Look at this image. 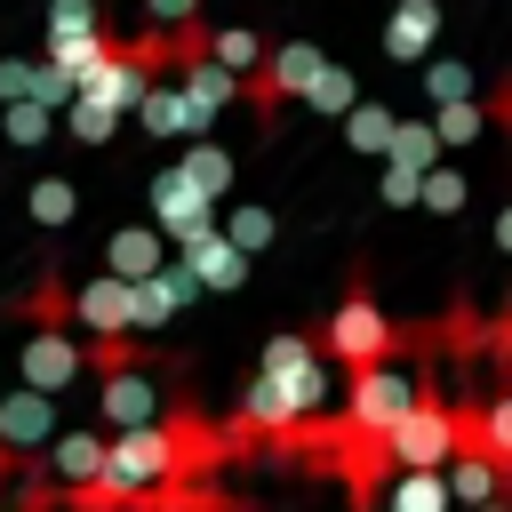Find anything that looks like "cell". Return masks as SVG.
I'll list each match as a JSON object with an SVG mask.
<instances>
[{"instance_id": "6da1fadb", "label": "cell", "mask_w": 512, "mask_h": 512, "mask_svg": "<svg viewBox=\"0 0 512 512\" xmlns=\"http://www.w3.org/2000/svg\"><path fill=\"white\" fill-rule=\"evenodd\" d=\"M312 344H320L328 360H344V368L360 376V368H376V360H392V352L408 344V328L376 312V296H368V280H352V288H344V304L328 312V328H320Z\"/></svg>"}, {"instance_id": "7a4b0ae2", "label": "cell", "mask_w": 512, "mask_h": 512, "mask_svg": "<svg viewBox=\"0 0 512 512\" xmlns=\"http://www.w3.org/2000/svg\"><path fill=\"white\" fill-rule=\"evenodd\" d=\"M456 440H464V408L448 400V392H416V408L384 432V456H392V472H440L448 456H456Z\"/></svg>"}, {"instance_id": "3957f363", "label": "cell", "mask_w": 512, "mask_h": 512, "mask_svg": "<svg viewBox=\"0 0 512 512\" xmlns=\"http://www.w3.org/2000/svg\"><path fill=\"white\" fill-rule=\"evenodd\" d=\"M328 56L312 48V40H280V48H264V64L240 80V96H248V112L256 120H280V104H296L304 88H312V72H320Z\"/></svg>"}, {"instance_id": "277c9868", "label": "cell", "mask_w": 512, "mask_h": 512, "mask_svg": "<svg viewBox=\"0 0 512 512\" xmlns=\"http://www.w3.org/2000/svg\"><path fill=\"white\" fill-rule=\"evenodd\" d=\"M416 392H424V376H408L400 360H376V368H360V376H352L344 424H352V432H376V440H384V432H392V424H400V416L416 408Z\"/></svg>"}, {"instance_id": "5b68a950", "label": "cell", "mask_w": 512, "mask_h": 512, "mask_svg": "<svg viewBox=\"0 0 512 512\" xmlns=\"http://www.w3.org/2000/svg\"><path fill=\"white\" fill-rule=\"evenodd\" d=\"M16 376H24V392H72L80 376H88V344L72 336V328H32V344L16 352Z\"/></svg>"}, {"instance_id": "8992f818", "label": "cell", "mask_w": 512, "mask_h": 512, "mask_svg": "<svg viewBox=\"0 0 512 512\" xmlns=\"http://www.w3.org/2000/svg\"><path fill=\"white\" fill-rule=\"evenodd\" d=\"M72 328H88V344L136 336V320H128V280H112V272L80 280V288H72Z\"/></svg>"}, {"instance_id": "52a82bcc", "label": "cell", "mask_w": 512, "mask_h": 512, "mask_svg": "<svg viewBox=\"0 0 512 512\" xmlns=\"http://www.w3.org/2000/svg\"><path fill=\"white\" fill-rule=\"evenodd\" d=\"M96 416H104V432L160 424V384L144 368H112V376H96Z\"/></svg>"}, {"instance_id": "ba28073f", "label": "cell", "mask_w": 512, "mask_h": 512, "mask_svg": "<svg viewBox=\"0 0 512 512\" xmlns=\"http://www.w3.org/2000/svg\"><path fill=\"white\" fill-rule=\"evenodd\" d=\"M192 296H200V288H192V272L168 256L152 280H136V288H128V320H136V328H168V320H176Z\"/></svg>"}, {"instance_id": "9c48e42d", "label": "cell", "mask_w": 512, "mask_h": 512, "mask_svg": "<svg viewBox=\"0 0 512 512\" xmlns=\"http://www.w3.org/2000/svg\"><path fill=\"white\" fill-rule=\"evenodd\" d=\"M440 480H448V504H472V512H488V504H512V472H496L480 448H456V456L440 464Z\"/></svg>"}, {"instance_id": "30bf717a", "label": "cell", "mask_w": 512, "mask_h": 512, "mask_svg": "<svg viewBox=\"0 0 512 512\" xmlns=\"http://www.w3.org/2000/svg\"><path fill=\"white\" fill-rule=\"evenodd\" d=\"M432 40H440V0H400L392 8V24H384V64H424L432 56Z\"/></svg>"}, {"instance_id": "8fae6325", "label": "cell", "mask_w": 512, "mask_h": 512, "mask_svg": "<svg viewBox=\"0 0 512 512\" xmlns=\"http://www.w3.org/2000/svg\"><path fill=\"white\" fill-rule=\"evenodd\" d=\"M168 256H176V248H168L152 224H120V232L104 240V272H112V280H128V288H136V280H152Z\"/></svg>"}, {"instance_id": "7c38bea8", "label": "cell", "mask_w": 512, "mask_h": 512, "mask_svg": "<svg viewBox=\"0 0 512 512\" xmlns=\"http://www.w3.org/2000/svg\"><path fill=\"white\" fill-rule=\"evenodd\" d=\"M176 264L192 272V288H216V296H232V288L248 280V256H240L224 232H200L192 248H176Z\"/></svg>"}, {"instance_id": "4fadbf2b", "label": "cell", "mask_w": 512, "mask_h": 512, "mask_svg": "<svg viewBox=\"0 0 512 512\" xmlns=\"http://www.w3.org/2000/svg\"><path fill=\"white\" fill-rule=\"evenodd\" d=\"M48 440H56L48 392H24V384H16V392L0 400V448H8V456H32V448H48Z\"/></svg>"}, {"instance_id": "5bb4252c", "label": "cell", "mask_w": 512, "mask_h": 512, "mask_svg": "<svg viewBox=\"0 0 512 512\" xmlns=\"http://www.w3.org/2000/svg\"><path fill=\"white\" fill-rule=\"evenodd\" d=\"M456 448H480L496 472H512V392H488L480 408H464V440Z\"/></svg>"}, {"instance_id": "9a60e30c", "label": "cell", "mask_w": 512, "mask_h": 512, "mask_svg": "<svg viewBox=\"0 0 512 512\" xmlns=\"http://www.w3.org/2000/svg\"><path fill=\"white\" fill-rule=\"evenodd\" d=\"M176 72H184V80H176V96L192 104V120H200V128H216V112H224V104L240 96V80H232L224 64H208V56H192V64H176Z\"/></svg>"}, {"instance_id": "2e32d148", "label": "cell", "mask_w": 512, "mask_h": 512, "mask_svg": "<svg viewBox=\"0 0 512 512\" xmlns=\"http://www.w3.org/2000/svg\"><path fill=\"white\" fill-rule=\"evenodd\" d=\"M176 176H184L192 192H208L216 208L232 200V152H224V144H208V136H192V144L176 152Z\"/></svg>"}, {"instance_id": "e0dca14e", "label": "cell", "mask_w": 512, "mask_h": 512, "mask_svg": "<svg viewBox=\"0 0 512 512\" xmlns=\"http://www.w3.org/2000/svg\"><path fill=\"white\" fill-rule=\"evenodd\" d=\"M48 464L64 472V488L104 480V432H56V440H48Z\"/></svg>"}, {"instance_id": "ac0fdd59", "label": "cell", "mask_w": 512, "mask_h": 512, "mask_svg": "<svg viewBox=\"0 0 512 512\" xmlns=\"http://www.w3.org/2000/svg\"><path fill=\"white\" fill-rule=\"evenodd\" d=\"M200 56H208V64H224V72H232V80H248V72H256V64H264V40H256V32H248V24H216V32H208V48H200Z\"/></svg>"}, {"instance_id": "d6986e66", "label": "cell", "mask_w": 512, "mask_h": 512, "mask_svg": "<svg viewBox=\"0 0 512 512\" xmlns=\"http://www.w3.org/2000/svg\"><path fill=\"white\" fill-rule=\"evenodd\" d=\"M136 120H144L152 136H176V144H192V136H200V120H192V104H184L176 88H144V104H136Z\"/></svg>"}, {"instance_id": "ffe728a7", "label": "cell", "mask_w": 512, "mask_h": 512, "mask_svg": "<svg viewBox=\"0 0 512 512\" xmlns=\"http://www.w3.org/2000/svg\"><path fill=\"white\" fill-rule=\"evenodd\" d=\"M480 128H496V104L488 96H464V104H440L432 112V136L440 144H480Z\"/></svg>"}, {"instance_id": "44dd1931", "label": "cell", "mask_w": 512, "mask_h": 512, "mask_svg": "<svg viewBox=\"0 0 512 512\" xmlns=\"http://www.w3.org/2000/svg\"><path fill=\"white\" fill-rule=\"evenodd\" d=\"M384 160H392V168H408V176L440 168V136H432V120H400V128H392V144H384Z\"/></svg>"}, {"instance_id": "7402d4cb", "label": "cell", "mask_w": 512, "mask_h": 512, "mask_svg": "<svg viewBox=\"0 0 512 512\" xmlns=\"http://www.w3.org/2000/svg\"><path fill=\"white\" fill-rule=\"evenodd\" d=\"M384 512H448V480L440 472H392V496H376Z\"/></svg>"}, {"instance_id": "603a6c76", "label": "cell", "mask_w": 512, "mask_h": 512, "mask_svg": "<svg viewBox=\"0 0 512 512\" xmlns=\"http://www.w3.org/2000/svg\"><path fill=\"white\" fill-rule=\"evenodd\" d=\"M296 104H312V112H328V120H344V112L360 104V80H352L344 64H320V72H312V88H304Z\"/></svg>"}, {"instance_id": "cb8c5ba5", "label": "cell", "mask_w": 512, "mask_h": 512, "mask_svg": "<svg viewBox=\"0 0 512 512\" xmlns=\"http://www.w3.org/2000/svg\"><path fill=\"white\" fill-rule=\"evenodd\" d=\"M216 232H224L240 256H264V248L280 240V216H272V208H224V224H216Z\"/></svg>"}, {"instance_id": "d4e9b609", "label": "cell", "mask_w": 512, "mask_h": 512, "mask_svg": "<svg viewBox=\"0 0 512 512\" xmlns=\"http://www.w3.org/2000/svg\"><path fill=\"white\" fill-rule=\"evenodd\" d=\"M424 88H432V112H440V104L480 96V72H472V64H456V56H424Z\"/></svg>"}, {"instance_id": "484cf974", "label": "cell", "mask_w": 512, "mask_h": 512, "mask_svg": "<svg viewBox=\"0 0 512 512\" xmlns=\"http://www.w3.org/2000/svg\"><path fill=\"white\" fill-rule=\"evenodd\" d=\"M392 128H400V120H392L384 104H368V96L344 112V144H352V152H384V144H392Z\"/></svg>"}, {"instance_id": "4316f807", "label": "cell", "mask_w": 512, "mask_h": 512, "mask_svg": "<svg viewBox=\"0 0 512 512\" xmlns=\"http://www.w3.org/2000/svg\"><path fill=\"white\" fill-rule=\"evenodd\" d=\"M72 208H80V192H72L64 176H40V184H32V224H40V232H64Z\"/></svg>"}, {"instance_id": "83f0119b", "label": "cell", "mask_w": 512, "mask_h": 512, "mask_svg": "<svg viewBox=\"0 0 512 512\" xmlns=\"http://www.w3.org/2000/svg\"><path fill=\"white\" fill-rule=\"evenodd\" d=\"M104 32V0H48V40H88Z\"/></svg>"}, {"instance_id": "f1b7e54d", "label": "cell", "mask_w": 512, "mask_h": 512, "mask_svg": "<svg viewBox=\"0 0 512 512\" xmlns=\"http://www.w3.org/2000/svg\"><path fill=\"white\" fill-rule=\"evenodd\" d=\"M64 128H72L80 144H104V136H120V112H104L96 96H72V104H64Z\"/></svg>"}, {"instance_id": "f546056e", "label": "cell", "mask_w": 512, "mask_h": 512, "mask_svg": "<svg viewBox=\"0 0 512 512\" xmlns=\"http://www.w3.org/2000/svg\"><path fill=\"white\" fill-rule=\"evenodd\" d=\"M416 208L456 216V208H464V176H456V168H424V176H416Z\"/></svg>"}, {"instance_id": "4dcf8cb0", "label": "cell", "mask_w": 512, "mask_h": 512, "mask_svg": "<svg viewBox=\"0 0 512 512\" xmlns=\"http://www.w3.org/2000/svg\"><path fill=\"white\" fill-rule=\"evenodd\" d=\"M320 360V344L312 336H272L264 344V360H256V376H288V368H312Z\"/></svg>"}, {"instance_id": "1f68e13d", "label": "cell", "mask_w": 512, "mask_h": 512, "mask_svg": "<svg viewBox=\"0 0 512 512\" xmlns=\"http://www.w3.org/2000/svg\"><path fill=\"white\" fill-rule=\"evenodd\" d=\"M0 128H8V144H40V136L56 128V112H40V104H0Z\"/></svg>"}, {"instance_id": "d6a6232c", "label": "cell", "mask_w": 512, "mask_h": 512, "mask_svg": "<svg viewBox=\"0 0 512 512\" xmlns=\"http://www.w3.org/2000/svg\"><path fill=\"white\" fill-rule=\"evenodd\" d=\"M32 96V56H0V104H24Z\"/></svg>"}, {"instance_id": "836d02e7", "label": "cell", "mask_w": 512, "mask_h": 512, "mask_svg": "<svg viewBox=\"0 0 512 512\" xmlns=\"http://www.w3.org/2000/svg\"><path fill=\"white\" fill-rule=\"evenodd\" d=\"M192 8H200V0H144V24H152V32H184Z\"/></svg>"}, {"instance_id": "e575fe53", "label": "cell", "mask_w": 512, "mask_h": 512, "mask_svg": "<svg viewBox=\"0 0 512 512\" xmlns=\"http://www.w3.org/2000/svg\"><path fill=\"white\" fill-rule=\"evenodd\" d=\"M384 200H392V208H416V176L392 168V160H384Z\"/></svg>"}, {"instance_id": "d590c367", "label": "cell", "mask_w": 512, "mask_h": 512, "mask_svg": "<svg viewBox=\"0 0 512 512\" xmlns=\"http://www.w3.org/2000/svg\"><path fill=\"white\" fill-rule=\"evenodd\" d=\"M496 248H504V256H512V200H504V208H496Z\"/></svg>"}, {"instance_id": "8d00e7d4", "label": "cell", "mask_w": 512, "mask_h": 512, "mask_svg": "<svg viewBox=\"0 0 512 512\" xmlns=\"http://www.w3.org/2000/svg\"><path fill=\"white\" fill-rule=\"evenodd\" d=\"M504 328H512V296H504Z\"/></svg>"}, {"instance_id": "74e56055", "label": "cell", "mask_w": 512, "mask_h": 512, "mask_svg": "<svg viewBox=\"0 0 512 512\" xmlns=\"http://www.w3.org/2000/svg\"><path fill=\"white\" fill-rule=\"evenodd\" d=\"M488 512H512V504H488Z\"/></svg>"}, {"instance_id": "f35d334b", "label": "cell", "mask_w": 512, "mask_h": 512, "mask_svg": "<svg viewBox=\"0 0 512 512\" xmlns=\"http://www.w3.org/2000/svg\"><path fill=\"white\" fill-rule=\"evenodd\" d=\"M0 472H8V448H0Z\"/></svg>"}]
</instances>
